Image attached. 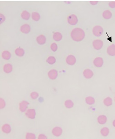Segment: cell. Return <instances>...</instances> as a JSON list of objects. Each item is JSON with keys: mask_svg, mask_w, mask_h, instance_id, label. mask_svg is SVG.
<instances>
[{"mask_svg": "<svg viewBox=\"0 0 115 139\" xmlns=\"http://www.w3.org/2000/svg\"><path fill=\"white\" fill-rule=\"evenodd\" d=\"M5 19V17L3 14H1V23L3 22Z\"/></svg>", "mask_w": 115, "mask_h": 139, "instance_id": "34", "label": "cell"}, {"mask_svg": "<svg viewBox=\"0 0 115 139\" xmlns=\"http://www.w3.org/2000/svg\"><path fill=\"white\" fill-rule=\"evenodd\" d=\"M83 76L87 79H90L92 78L94 75L93 72L91 70L87 68L83 71Z\"/></svg>", "mask_w": 115, "mask_h": 139, "instance_id": "10", "label": "cell"}, {"mask_svg": "<svg viewBox=\"0 0 115 139\" xmlns=\"http://www.w3.org/2000/svg\"><path fill=\"white\" fill-rule=\"evenodd\" d=\"M100 134L103 137H107L109 135L110 130L108 127H104L101 128L100 131Z\"/></svg>", "mask_w": 115, "mask_h": 139, "instance_id": "19", "label": "cell"}, {"mask_svg": "<svg viewBox=\"0 0 115 139\" xmlns=\"http://www.w3.org/2000/svg\"><path fill=\"white\" fill-rule=\"evenodd\" d=\"M24 51L23 49L18 48L15 50V53L17 56L19 57H22L24 54Z\"/></svg>", "mask_w": 115, "mask_h": 139, "instance_id": "25", "label": "cell"}, {"mask_svg": "<svg viewBox=\"0 0 115 139\" xmlns=\"http://www.w3.org/2000/svg\"><path fill=\"white\" fill-rule=\"evenodd\" d=\"M56 59L53 56H50L46 60L47 62L50 64H53L56 62Z\"/></svg>", "mask_w": 115, "mask_h": 139, "instance_id": "29", "label": "cell"}, {"mask_svg": "<svg viewBox=\"0 0 115 139\" xmlns=\"http://www.w3.org/2000/svg\"><path fill=\"white\" fill-rule=\"evenodd\" d=\"M29 103L27 101L22 100L19 103L18 108L21 113H25L27 110L28 109Z\"/></svg>", "mask_w": 115, "mask_h": 139, "instance_id": "2", "label": "cell"}, {"mask_svg": "<svg viewBox=\"0 0 115 139\" xmlns=\"http://www.w3.org/2000/svg\"><path fill=\"white\" fill-rule=\"evenodd\" d=\"M36 136L35 134L31 132H28L25 135V139H36Z\"/></svg>", "mask_w": 115, "mask_h": 139, "instance_id": "27", "label": "cell"}, {"mask_svg": "<svg viewBox=\"0 0 115 139\" xmlns=\"http://www.w3.org/2000/svg\"><path fill=\"white\" fill-rule=\"evenodd\" d=\"M74 103L71 100H67L64 102V106L67 109H71L73 107Z\"/></svg>", "mask_w": 115, "mask_h": 139, "instance_id": "16", "label": "cell"}, {"mask_svg": "<svg viewBox=\"0 0 115 139\" xmlns=\"http://www.w3.org/2000/svg\"><path fill=\"white\" fill-rule=\"evenodd\" d=\"M114 99H115V97Z\"/></svg>", "mask_w": 115, "mask_h": 139, "instance_id": "37", "label": "cell"}, {"mask_svg": "<svg viewBox=\"0 0 115 139\" xmlns=\"http://www.w3.org/2000/svg\"><path fill=\"white\" fill-rule=\"evenodd\" d=\"M1 129L3 133L6 134H9L12 130V127L9 124L5 123L2 125Z\"/></svg>", "mask_w": 115, "mask_h": 139, "instance_id": "8", "label": "cell"}, {"mask_svg": "<svg viewBox=\"0 0 115 139\" xmlns=\"http://www.w3.org/2000/svg\"><path fill=\"white\" fill-rule=\"evenodd\" d=\"M36 41L39 44L42 45L45 43L46 41L45 37L43 35H40L36 38Z\"/></svg>", "mask_w": 115, "mask_h": 139, "instance_id": "17", "label": "cell"}, {"mask_svg": "<svg viewBox=\"0 0 115 139\" xmlns=\"http://www.w3.org/2000/svg\"><path fill=\"white\" fill-rule=\"evenodd\" d=\"M112 13L109 10H105L102 13V16L105 19L108 20L111 19L112 17Z\"/></svg>", "mask_w": 115, "mask_h": 139, "instance_id": "18", "label": "cell"}, {"mask_svg": "<svg viewBox=\"0 0 115 139\" xmlns=\"http://www.w3.org/2000/svg\"><path fill=\"white\" fill-rule=\"evenodd\" d=\"M21 32L24 34H27L30 30V26L27 24H25L22 26L21 27Z\"/></svg>", "mask_w": 115, "mask_h": 139, "instance_id": "15", "label": "cell"}, {"mask_svg": "<svg viewBox=\"0 0 115 139\" xmlns=\"http://www.w3.org/2000/svg\"><path fill=\"white\" fill-rule=\"evenodd\" d=\"M39 95L38 92L36 91H33L30 94L29 96L31 99L35 100L39 97Z\"/></svg>", "mask_w": 115, "mask_h": 139, "instance_id": "28", "label": "cell"}, {"mask_svg": "<svg viewBox=\"0 0 115 139\" xmlns=\"http://www.w3.org/2000/svg\"><path fill=\"white\" fill-rule=\"evenodd\" d=\"M62 34L59 32H56L53 35V38L56 41H59L62 39Z\"/></svg>", "mask_w": 115, "mask_h": 139, "instance_id": "23", "label": "cell"}, {"mask_svg": "<svg viewBox=\"0 0 115 139\" xmlns=\"http://www.w3.org/2000/svg\"><path fill=\"white\" fill-rule=\"evenodd\" d=\"M86 103L89 105H92L95 103V100L93 97L88 96L85 99Z\"/></svg>", "mask_w": 115, "mask_h": 139, "instance_id": "20", "label": "cell"}, {"mask_svg": "<svg viewBox=\"0 0 115 139\" xmlns=\"http://www.w3.org/2000/svg\"><path fill=\"white\" fill-rule=\"evenodd\" d=\"M103 102L105 106L109 107L112 105V99L110 97H106V98L104 99Z\"/></svg>", "mask_w": 115, "mask_h": 139, "instance_id": "21", "label": "cell"}, {"mask_svg": "<svg viewBox=\"0 0 115 139\" xmlns=\"http://www.w3.org/2000/svg\"><path fill=\"white\" fill-rule=\"evenodd\" d=\"M51 48L54 52H55L57 49V45L55 43H53L51 45Z\"/></svg>", "mask_w": 115, "mask_h": 139, "instance_id": "31", "label": "cell"}, {"mask_svg": "<svg viewBox=\"0 0 115 139\" xmlns=\"http://www.w3.org/2000/svg\"><path fill=\"white\" fill-rule=\"evenodd\" d=\"M25 115L30 120L35 119L36 116V112L34 108H29L25 113Z\"/></svg>", "mask_w": 115, "mask_h": 139, "instance_id": "3", "label": "cell"}, {"mask_svg": "<svg viewBox=\"0 0 115 139\" xmlns=\"http://www.w3.org/2000/svg\"><path fill=\"white\" fill-rule=\"evenodd\" d=\"M112 125L114 127H115V120H114L112 122Z\"/></svg>", "mask_w": 115, "mask_h": 139, "instance_id": "36", "label": "cell"}, {"mask_svg": "<svg viewBox=\"0 0 115 139\" xmlns=\"http://www.w3.org/2000/svg\"><path fill=\"white\" fill-rule=\"evenodd\" d=\"M92 45L94 48L95 50H100L103 45V42L100 39L94 40L92 42Z\"/></svg>", "mask_w": 115, "mask_h": 139, "instance_id": "7", "label": "cell"}, {"mask_svg": "<svg viewBox=\"0 0 115 139\" xmlns=\"http://www.w3.org/2000/svg\"><path fill=\"white\" fill-rule=\"evenodd\" d=\"M48 76L51 80H54L57 78L58 76V72L56 70H51L48 73Z\"/></svg>", "mask_w": 115, "mask_h": 139, "instance_id": "12", "label": "cell"}, {"mask_svg": "<svg viewBox=\"0 0 115 139\" xmlns=\"http://www.w3.org/2000/svg\"><path fill=\"white\" fill-rule=\"evenodd\" d=\"M68 22L72 25H75L78 22V19L76 15L72 14L69 15L68 18Z\"/></svg>", "mask_w": 115, "mask_h": 139, "instance_id": "6", "label": "cell"}, {"mask_svg": "<svg viewBox=\"0 0 115 139\" xmlns=\"http://www.w3.org/2000/svg\"><path fill=\"white\" fill-rule=\"evenodd\" d=\"M107 121V117L105 115H100L97 117V122L100 124L104 125L106 123Z\"/></svg>", "mask_w": 115, "mask_h": 139, "instance_id": "14", "label": "cell"}, {"mask_svg": "<svg viewBox=\"0 0 115 139\" xmlns=\"http://www.w3.org/2000/svg\"><path fill=\"white\" fill-rule=\"evenodd\" d=\"M76 58L73 55H69L66 59V62L70 65H73L76 62Z\"/></svg>", "mask_w": 115, "mask_h": 139, "instance_id": "11", "label": "cell"}, {"mask_svg": "<svg viewBox=\"0 0 115 139\" xmlns=\"http://www.w3.org/2000/svg\"><path fill=\"white\" fill-rule=\"evenodd\" d=\"M72 39L76 42L83 40L85 38V34L84 30L79 28H76L72 30L71 34Z\"/></svg>", "mask_w": 115, "mask_h": 139, "instance_id": "1", "label": "cell"}, {"mask_svg": "<svg viewBox=\"0 0 115 139\" xmlns=\"http://www.w3.org/2000/svg\"><path fill=\"white\" fill-rule=\"evenodd\" d=\"M98 3V1H90V3L92 5H94L97 4Z\"/></svg>", "mask_w": 115, "mask_h": 139, "instance_id": "35", "label": "cell"}, {"mask_svg": "<svg viewBox=\"0 0 115 139\" xmlns=\"http://www.w3.org/2000/svg\"><path fill=\"white\" fill-rule=\"evenodd\" d=\"M93 63L95 67L97 68H100L103 66L104 64V61L101 57H97L94 60Z\"/></svg>", "mask_w": 115, "mask_h": 139, "instance_id": "9", "label": "cell"}, {"mask_svg": "<svg viewBox=\"0 0 115 139\" xmlns=\"http://www.w3.org/2000/svg\"><path fill=\"white\" fill-rule=\"evenodd\" d=\"M21 16L22 18L24 19L28 20L29 18L30 15L28 11L26 10H24L21 13Z\"/></svg>", "mask_w": 115, "mask_h": 139, "instance_id": "26", "label": "cell"}, {"mask_svg": "<svg viewBox=\"0 0 115 139\" xmlns=\"http://www.w3.org/2000/svg\"><path fill=\"white\" fill-rule=\"evenodd\" d=\"M103 29L100 26L97 25L93 29L92 32L94 35L97 37H100L103 34Z\"/></svg>", "mask_w": 115, "mask_h": 139, "instance_id": "4", "label": "cell"}, {"mask_svg": "<svg viewBox=\"0 0 115 139\" xmlns=\"http://www.w3.org/2000/svg\"><path fill=\"white\" fill-rule=\"evenodd\" d=\"M31 16H32V19L34 20L37 21H38L40 20V15L39 13H37V12H33L32 13Z\"/></svg>", "mask_w": 115, "mask_h": 139, "instance_id": "30", "label": "cell"}, {"mask_svg": "<svg viewBox=\"0 0 115 139\" xmlns=\"http://www.w3.org/2000/svg\"><path fill=\"white\" fill-rule=\"evenodd\" d=\"M63 133L62 128L60 126H55L52 128V133L53 135L56 137L61 136Z\"/></svg>", "mask_w": 115, "mask_h": 139, "instance_id": "5", "label": "cell"}, {"mask_svg": "<svg viewBox=\"0 0 115 139\" xmlns=\"http://www.w3.org/2000/svg\"><path fill=\"white\" fill-rule=\"evenodd\" d=\"M2 57L4 59L8 60L10 59L11 57V54L8 51H4L2 52Z\"/></svg>", "mask_w": 115, "mask_h": 139, "instance_id": "24", "label": "cell"}, {"mask_svg": "<svg viewBox=\"0 0 115 139\" xmlns=\"http://www.w3.org/2000/svg\"><path fill=\"white\" fill-rule=\"evenodd\" d=\"M107 53L110 56H115V45L112 44L108 47L107 49Z\"/></svg>", "mask_w": 115, "mask_h": 139, "instance_id": "13", "label": "cell"}, {"mask_svg": "<svg viewBox=\"0 0 115 139\" xmlns=\"http://www.w3.org/2000/svg\"><path fill=\"white\" fill-rule=\"evenodd\" d=\"M37 139H47V137L45 134L41 133L38 135Z\"/></svg>", "mask_w": 115, "mask_h": 139, "instance_id": "32", "label": "cell"}, {"mask_svg": "<svg viewBox=\"0 0 115 139\" xmlns=\"http://www.w3.org/2000/svg\"><path fill=\"white\" fill-rule=\"evenodd\" d=\"M108 6L109 7L112 8H115V2H110L108 4Z\"/></svg>", "mask_w": 115, "mask_h": 139, "instance_id": "33", "label": "cell"}, {"mask_svg": "<svg viewBox=\"0 0 115 139\" xmlns=\"http://www.w3.org/2000/svg\"><path fill=\"white\" fill-rule=\"evenodd\" d=\"M3 70L6 73H10L12 70V65L10 64H6L4 66Z\"/></svg>", "mask_w": 115, "mask_h": 139, "instance_id": "22", "label": "cell"}]
</instances>
